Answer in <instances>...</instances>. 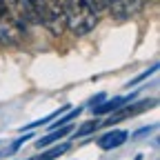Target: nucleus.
<instances>
[{
  "label": "nucleus",
  "instance_id": "2",
  "mask_svg": "<svg viewBox=\"0 0 160 160\" xmlns=\"http://www.w3.org/2000/svg\"><path fill=\"white\" fill-rule=\"evenodd\" d=\"M31 22L42 25L49 33L60 36L67 27L62 0H20Z\"/></svg>",
  "mask_w": 160,
  "mask_h": 160
},
{
  "label": "nucleus",
  "instance_id": "6",
  "mask_svg": "<svg viewBox=\"0 0 160 160\" xmlns=\"http://www.w3.org/2000/svg\"><path fill=\"white\" fill-rule=\"evenodd\" d=\"M69 131H73V127H71V125H65V127H60V129H51V133H49V136H45V138H40V140H38L36 147H38V149H42V147H47V145L56 142V140L65 138Z\"/></svg>",
  "mask_w": 160,
  "mask_h": 160
},
{
  "label": "nucleus",
  "instance_id": "5",
  "mask_svg": "<svg viewBox=\"0 0 160 160\" xmlns=\"http://www.w3.org/2000/svg\"><path fill=\"white\" fill-rule=\"evenodd\" d=\"M127 138H129L127 131H120V129H116V131H107L105 136H100L98 147H100V149H105V151H109V149H116V147H120L122 142H127Z\"/></svg>",
  "mask_w": 160,
  "mask_h": 160
},
{
  "label": "nucleus",
  "instance_id": "11",
  "mask_svg": "<svg viewBox=\"0 0 160 160\" xmlns=\"http://www.w3.org/2000/svg\"><path fill=\"white\" fill-rule=\"evenodd\" d=\"M93 129H98V120H91V122H85V125L80 127V129H78L76 133H78V136H87V133H91Z\"/></svg>",
  "mask_w": 160,
  "mask_h": 160
},
{
  "label": "nucleus",
  "instance_id": "3",
  "mask_svg": "<svg viewBox=\"0 0 160 160\" xmlns=\"http://www.w3.org/2000/svg\"><path fill=\"white\" fill-rule=\"evenodd\" d=\"M62 5H65V20L73 33L85 36L96 27L98 16L93 13L87 0H62Z\"/></svg>",
  "mask_w": 160,
  "mask_h": 160
},
{
  "label": "nucleus",
  "instance_id": "4",
  "mask_svg": "<svg viewBox=\"0 0 160 160\" xmlns=\"http://www.w3.org/2000/svg\"><path fill=\"white\" fill-rule=\"evenodd\" d=\"M142 5H145V0H107V7L111 9V13L116 18H129L136 11H140Z\"/></svg>",
  "mask_w": 160,
  "mask_h": 160
},
{
  "label": "nucleus",
  "instance_id": "8",
  "mask_svg": "<svg viewBox=\"0 0 160 160\" xmlns=\"http://www.w3.org/2000/svg\"><path fill=\"white\" fill-rule=\"evenodd\" d=\"M153 102H140V105H136V107H127V109H120L118 111V116H113V118H109L107 120V125H113V122H118V120H125V118H129V116H136L140 109H145V107H151Z\"/></svg>",
  "mask_w": 160,
  "mask_h": 160
},
{
  "label": "nucleus",
  "instance_id": "9",
  "mask_svg": "<svg viewBox=\"0 0 160 160\" xmlns=\"http://www.w3.org/2000/svg\"><path fill=\"white\" fill-rule=\"evenodd\" d=\"M67 149H69V145H60V147H56V149H51V151H45V153L31 156V158H27V160H53V158H58V156H62Z\"/></svg>",
  "mask_w": 160,
  "mask_h": 160
},
{
  "label": "nucleus",
  "instance_id": "10",
  "mask_svg": "<svg viewBox=\"0 0 160 160\" xmlns=\"http://www.w3.org/2000/svg\"><path fill=\"white\" fill-rule=\"evenodd\" d=\"M87 2H89V7L93 9L96 16H100V13L105 11V7H107V0H87Z\"/></svg>",
  "mask_w": 160,
  "mask_h": 160
},
{
  "label": "nucleus",
  "instance_id": "1",
  "mask_svg": "<svg viewBox=\"0 0 160 160\" xmlns=\"http://www.w3.org/2000/svg\"><path fill=\"white\" fill-rule=\"evenodd\" d=\"M29 16L20 0H0V45L22 42L29 29Z\"/></svg>",
  "mask_w": 160,
  "mask_h": 160
},
{
  "label": "nucleus",
  "instance_id": "7",
  "mask_svg": "<svg viewBox=\"0 0 160 160\" xmlns=\"http://www.w3.org/2000/svg\"><path fill=\"white\" fill-rule=\"evenodd\" d=\"M136 93H131V96H122V98H113V100H107L105 105H100V107H96V113H111V111H116V109H120L127 100H131Z\"/></svg>",
  "mask_w": 160,
  "mask_h": 160
}]
</instances>
